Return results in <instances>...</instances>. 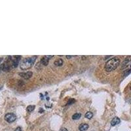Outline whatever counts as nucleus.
<instances>
[{
    "label": "nucleus",
    "instance_id": "nucleus-1",
    "mask_svg": "<svg viewBox=\"0 0 131 131\" xmlns=\"http://www.w3.org/2000/svg\"><path fill=\"white\" fill-rule=\"evenodd\" d=\"M120 59L117 57H114L111 59L108 60V62L105 63V71H114V70L117 68V67L119 66Z\"/></svg>",
    "mask_w": 131,
    "mask_h": 131
},
{
    "label": "nucleus",
    "instance_id": "nucleus-2",
    "mask_svg": "<svg viewBox=\"0 0 131 131\" xmlns=\"http://www.w3.org/2000/svg\"><path fill=\"white\" fill-rule=\"evenodd\" d=\"M37 58L36 56H34V57H28V58H26L22 60V62H21L20 64V68L22 70H26L30 68L33 64H34L35 60Z\"/></svg>",
    "mask_w": 131,
    "mask_h": 131
},
{
    "label": "nucleus",
    "instance_id": "nucleus-3",
    "mask_svg": "<svg viewBox=\"0 0 131 131\" xmlns=\"http://www.w3.org/2000/svg\"><path fill=\"white\" fill-rule=\"evenodd\" d=\"M17 119V116L14 114L12 113H8L5 115V119L8 122H13Z\"/></svg>",
    "mask_w": 131,
    "mask_h": 131
},
{
    "label": "nucleus",
    "instance_id": "nucleus-4",
    "mask_svg": "<svg viewBox=\"0 0 131 131\" xmlns=\"http://www.w3.org/2000/svg\"><path fill=\"white\" fill-rule=\"evenodd\" d=\"M18 75H20V77H23L24 79H30V78L32 76L33 73H32L31 71H27V72H22V73H19Z\"/></svg>",
    "mask_w": 131,
    "mask_h": 131
},
{
    "label": "nucleus",
    "instance_id": "nucleus-5",
    "mask_svg": "<svg viewBox=\"0 0 131 131\" xmlns=\"http://www.w3.org/2000/svg\"><path fill=\"white\" fill-rule=\"evenodd\" d=\"M0 68L3 71H9L10 68H11V66L9 64V60L7 62H4L3 64H2L1 65V67H0Z\"/></svg>",
    "mask_w": 131,
    "mask_h": 131
},
{
    "label": "nucleus",
    "instance_id": "nucleus-6",
    "mask_svg": "<svg viewBox=\"0 0 131 131\" xmlns=\"http://www.w3.org/2000/svg\"><path fill=\"white\" fill-rule=\"evenodd\" d=\"M131 61V56H128V57H127V58H125V59L123 60V62H122L121 69L126 68Z\"/></svg>",
    "mask_w": 131,
    "mask_h": 131
},
{
    "label": "nucleus",
    "instance_id": "nucleus-7",
    "mask_svg": "<svg viewBox=\"0 0 131 131\" xmlns=\"http://www.w3.org/2000/svg\"><path fill=\"white\" fill-rule=\"evenodd\" d=\"M20 58L21 57L20 56H18V57H14V58L12 60V66H13V68H16L18 64V62H19V60L20 59Z\"/></svg>",
    "mask_w": 131,
    "mask_h": 131
},
{
    "label": "nucleus",
    "instance_id": "nucleus-8",
    "mask_svg": "<svg viewBox=\"0 0 131 131\" xmlns=\"http://www.w3.org/2000/svg\"><path fill=\"white\" fill-rule=\"evenodd\" d=\"M52 57V56H45L43 58H41V63L44 66H47L48 64V60H49V58Z\"/></svg>",
    "mask_w": 131,
    "mask_h": 131
},
{
    "label": "nucleus",
    "instance_id": "nucleus-9",
    "mask_svg": "<svg viewBox=\"0 0 131 131\" xmlns=\"http://www.w3.org/2000/svg\"><path fill=\"white\" fill-rule=\"evenodd\" d=\"M120 121H120V119L119 118V117H114V119L111 120V125L113 126V127H114V126L117 125H118V124H119Z\"/></svg>",
    "mask_w": 131,
    "mask_h": 131
},
{
    "label": "nucleus",
    "instance_id": "nucleus-10",
    "mask_svg": "<svg viewBox=\"0 0 131 131\" xmlns=\"http://www.w3.org/2000/svg\"><path fill=\"white\" fill-rule=\"evenodd\" d=\"M88 128V125L86 123H83L79 127V130L80 131H86Z\"/></svg>",
    "mask_w": 131,
    "mask_h": 131
},
{
    "label": "nucleus",
    "instance_id": "nucleus-11",
    "mask_svg": "<svg viewBox=\"0 0 131 131\" xmlns=\"http://www.w3.org/2000/svg\"><path fill=\"white\" fill-rule=\"evenodd\" d=\"M54 64L57 66H60L63 64V60L61 58H59V59H57V60H55L54 62Z\"/></svg>",
    "mask_w": 131,
    "mask_h": 131
},
{
    "label": "nucleus",
    "instance_id": "nucleus-12",
    "mask_svg": "<svg viewBox=\"0 0 131 131\" xmlns=\"http://www.w3.org/2000/svg\"><path fill=\"white\" fill-rule=\"evenodd\" d=\"M81 117V114H79V113H77V114H75L73 115L72 116V119L74 120H77L80 119Z\"/></svg>",
    "mask_w": 131,
    "mask_h": 131
},
{
    "label": "nucleus",
    "instance_id": "nucleus-13",
    "mask_svg": "<svg viewBox=\"0 0 131 131\" xmlns=\"http://www.w3.org/2000/svg\"><path fill=\"white\" fill-rule=\"evenodd\" d=\"M85 117L86 118H87L88 119H91L92 117H93V114L91 112V111H88V112H87L85 114Z\"/></svg>",
    "mask_w": 131,
    "mask_h": 131
},
{
    "label": "nucleus",
    "instance_id": "nucleus-14",
    "mask_svg": "<svg viewBox=\"0 0 131 131\" xmlns=\"http://www.w3.org/2000/svg\"><path fill=\"white\" fill-rule=\"evenodd\" d=\"M35 109V105H30L27 107V111L28 112H31L33 110H34Z\"/></svg>",
    "mask_w": 131,
    "mask_h": 131
},
{
    "label": "nucleus",
    "instance_id": "nucleus-15",
    "mask_svg": "<svg viewBox=\"0 0 131 131\" xmlns=\"http://www.w3.org/2000/svg\"><path fill=\"white\" fill-rule=\"evenodd\" d=\"M131 73V70H127V71H125V74H124V76L126 77V76H127L128 75L130 74Z\"/></svg>",
    "mask_w": 131,
    "mask_h": 131
},
{
    "label": "nucleus",
    "instance_id": "nucleus-16",
    "mask_svg": "<svg viewBox=\"0 0 131 131\" xmlns=\"http://www.w3.org/2000/svg\"><path fill=\"white\" fill-rule=\"evenodd\" d=\"M22 131V129H21V128H20V127H17V128L15 129V131Z\"/></svg>",
    "mask_w": 131,
    "mask_h": 131
},
{
    "label": "nucleus",
    "instance_id": "nucleus-17",
    "mask_svg": "<svg viewBox=\"0 0 131 131\" xmlns=\"http://www.w3.org/2000/svg\"><path fill=\"white\" fill-rule=\"evenodd\" d=\"M60 131H68V129L66 128H62L60 129Z\"/></svg>",
    "mask_w": 131,
    "mask_h": 131
},
{
    "label": "nucleus",
    "instance_id": "nucleus-18",
    "mask_svg": "<svg viewBox=\"0 0 131 131\" xmlns=\"http://www.w3.org/2000/svg\"><path fill=\"white\" fill-rule=\"evenodd\" d=\"M67 57V58H71V56H67V57Z\"/></svg>",
    "mask_w": 131,
    "mask_h": 131
},
{
    "label": "nucleus",
    "instance_id": "nucleus-19",
    "mask_svg": "<svg viewBox=\"0 0 131 131\" xmlns=\"http://www.w3.org/2000/svg\"><path fill=\"white\" fill-rule=\"evenodd\" d=\"M130 88H131V87H130Z\"/></svg>",
    "mask_w": 131,
    "mask_h": 131
},
{
    "label": "nucleus",
    "instance_id": "nucleus-20",
    "mask_svg": "<svg viewBox=\"0 0 131 131\" xmlns=\"http://www.w3.org/2000/svg\"></svg>",
    "mask_w": 131,
    "mask_h": 131
}]
</instances>
